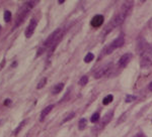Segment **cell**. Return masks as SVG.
<instances>
[{"label": "cell", "mask_w": 152, "mask_h": 137, "mask_svg": "<svg viewBox=\"0 0 152 137\" xmlns=\"http://www.w3.org/2000/svg\"><path fill=\"white\" fill-rule=\"evenodd\" d=\"M54 108V105H49V106H47L43 111H42V113H41V117H40V120L41 121H44V119L46 118V116L52 111V109Z\"/></svg>", "instance_id": "7c38bea8"}, {"label": "cell", "mask_w": 152, "mask_h": 137, "mask_svg": "<svg viewBox=\"0 0 152 137\" xmlns=\"http://www.w3.org/2000/svg\"><path fill=\"white\" fill-rule=\"evenodd\" d=\"M135 99H136V97H135V96L127 95V96H126V98H125V101L129 103V102H132V101H133V100H135Z\"/></svg>", "instance_id": "7402d4cb"}, {"label": "cell", "mask_w": 152, "mask_h": 137, "mask_svg": "<svg viewBox=\"0 0 152 137\" xmlns=\"http://www.w3.org/2000/svg\"><path fill=\"white\" fill-rule=\"evenodd\" d=\"M149 25H150V27H151V28H152V19H151V21L149 22Z\"/></svg>", "instance_id": "4316f807"}, {"label": "cell", "mask_w": 152, "mask_h": 137, "mask_svg": "<svg viewBox=\"0 0 152 137\" xmlns=\"http://www.w3.org/2000/svg\"><path fill=\"white\" fill-rule=\"evenodd\" d=\"M98 119H99V114H98V113H94V114L91 116L90 121H91L92 123H95V122L98 121Z\"/></svg>", "instance_id": "44dd1931"}, {"label": "cell", "mask_w": 152, "mask_h": 137, "mask_svg": "<svg viewBox=\"0 0 152 137\" xmlns=\"http://www.w3.org/2000/svg\"><path fill=\"white\" fill-rule=\"evenodd\" d=\"M131 59H132V55L131 54H125V55H123L121 57V59L119 60V62H118V66L120 68H125L129 64V62L131 61Z\"/></svg>", "instance_id": "ba28073f"}, {"label": "cell", "mask_w": 152, "mask_h": 137, "mask_svg": "<svg viewBox=\"0 0 152 137\" xmlns=\"http://www.w3.org/2000/svg\"><path fill=\"white\" fill-rule=\"evenodd\" d=\"M25 123H26V120H23V121L20 123V125H18V127H17V128L15 129V131H14V135H17V134H18V132L22 129V127L24 126V124H25Z\"/></svg>", "instance_id": "ffe728a7"}, {"label": "cell", "mask_w": 152, "mask_h": 137, "mask_svg": "<svg viewBox=\"0 0 152 137\" xmlns=\"http://www.w3.org/2000/svg\"><path fill=\"white\" fill-rule=\"evenodd\" d=\"M74 115H75V113H74V112H71V113H70V114H69V115H68V116H67V117H66V118L63 120V123H65V122L69 121L70 119H72V118L74 117Z\"/></svg>", "instance_id": "603a6c76"}, {"label": "cell", "mask_w": 152, "mask_h": 137, "mask_svg": "<svg viewBox=\"0 0 152 137\" xmlns=\"http://www.w3.org/2000/svg\"><path fill=\"white\" fill-rule=\"evenodd\" d=\"M85 127H86V119L81 118L79 120V123H78V128H79V130H83Z\"/></svg>", "instance_id": "5bb4252c"}, {"label": "cell", "mask_w": 152, "mask_h": 137, "mask_svg": "<svg viewBox=\"0 0 152 137\" xmlns=\"http://www.w3.org/2000/svg\"><path fill=\"white\" fill-rule=\"evenodd\" d=\"M126 14L125 13H123V12H119V13H117L113 18H112V20L109 22V24L105 26V28H104V34H107V33H109V32H111L115 27H117L118 25H120V24H122L123 22H124V20H125V18H126Z\"/></svg>", "instance_id": "277c9868"}, {"label": "cell", "mask_w": 152, "mask_h": 137, "mask_svg": "<svg viewBox=\"0 0 152 137\" xmlns=\"http://www.w3.org/2000/svg\"><path fill=\"white\" fill-rule=\"evenodd\" d=\"M151 54V48L145 52L143 55H141V62H140V67L142 68H147L152 66V57L150 56Z\"/></svg>", "instance_id": "5b68a950"}, {"label": "cell", "mask_w": 152, "mask_h": 137, "mask_svg": "<svg viewBox=\"0 0 152 137\" xmlns=\"http://www.w3.org/2000/svg\"><path fill=\"white\" fill-rule=\"evenodd\" d=\"M133 5H134V1H125L122 5V8H121V12L125 13L126 15H128L132 8H133Z\"/></svg>", "instance_id": "9c48e42d"}, {"label": "cell", "mask_w": 152, "mask_h": 137, "mask_svg": "<svg viewBox=\"0 0 152 137\" xmlns=\"http://www.w3.org/2000/svg\"><path fill=\"white\" fill-rule=\"evenodd\" d=\"M136 137H145V136H144V135H143L142 133H140V134H138V135H137Z\"/></svg>", "instance_id": "d4e9b609"}, {"label": "cell", "mask_w": 152, "mask_h": 137, "mask_svg": "<svg viewBox=\"0 0 152 137\" xmlns=\"http://www.w3.org/2000/svg\"><path fill=\"white\" fill-rule=\"evenodd\" d=\"M63 34H64V31L61 30V28H59V29L55 30L53 33H51L50 36L46 39V41H44L43 45L39 49L38 54H37V57H40V56H41L42 54H44L45 51H47V50H49L50 53H52V52L55 50V48L57 47L58 42L62 39Z\"/></svg>", "instance_id": "6da1fadb"}, {"label": "cell", "mask_w": 152, "mask_h": 137, "mask_svg": "<svg viewBox=\"0 0 152 137\" xmlns=\"http://www.w3.org/2000/svg\"><path fill=\"white\" fill-rule=\"evenodd\" d=\"M0 30H1V26H0Z\"/></svg>", "instance_id": "83f0119b"}, {"label": "cell", "mask_w": 152, "mask_h": 137, "mask_svg": "<svg viewBox=\"0 0 152 137\" xmlns=\"http://www.w3.org/2000/svg\"><path fill=\"white\" fill-rule=\"evenodd\" d=\"M87 83H88V77H87V76H83V77L79 80V84H80V86H85Z\"/></svg>", "instance_id": "d6986e66"}, {"label": "cell", "mask_w": 152, "mask_h": 137, "mask_svg": "<svg viewBox=\"0 0 152 137\" xmlns=\"http://www.w3.org/2000/svg\"><path fill=\"white\" fill-rule=\"evenodd\" d=\"M3 17H4V21H5V22H9L10 19H11V12H10L9 10H5Z\"/></svg>", "instance_id": "9a60e30c"}, {"label": "cell", "mask_w": 152, "mask_h": 137, "mask_svg": "<svg viewBox=\"0 0 152 137\" xmlns=\"http://www.w3.org/2000/svg\"><path fill=\"white\" fill-rule=\"evenodd\" d=\"M46 83H47V78H43V79L39 82V84L37 85V89H39V90H40V89H42V88L46 85Z\"/></svg>", "instance_id": "ac0fdd59"}, {"label": "cell", "mask_w": 152, "mask_h": 137, "mask_svg": "<svg viewBox=\"0 0 152 137\" xmlns=\"http://www.w3.org/2000/svg\"><path fill=\"white\" fill-rule=\"evenodd\" d=\"M10 103H11V100H10V99H6V101L4 102V105L7 106V105H9Z\"/></svg>", "instance_id": "cb8c5ba5"}, {"label": "cell", "mask_w": 152, "mask_h": 137, "mask_svg": "<svg viewBox=\"0 0 152 137\" xmlns=\"http://www.w3.org/2000/svg\"><path fill=\"white\" fill-rule=\"evenodd\" d=\"M37 25H38V21H37V19H36V18H32L31 21H29L28 26L26 27V29H25V31H24V35H25V37L29 38V37L33 35V33L35 32V29H36Z\"/></svg>", "instance_id": "52a82bcc"}, {"label": "cell", "mask_w": 152, "mask_h": 137, "mask_svg": "<svg viewBox=\"0 0 152 137\" xmlns=\"http://www.w3.org/2000/svg\"><path fill=\"white\" fill-rule=\"evenodd\" d=\"M113 116H114V112L111 111V112H108L103 117H102V120H101V123L99 125L98 128H103L108 123H110V121L113 119Z\"/></svg>", "instance_id": "8fae6325"}, {"label": "cell", "mask_w": 152, "mask_h": 137, "mask_svg": "<svg viewBox=\"0 0 152 137\" xmlns=\"http://www.w3.org/2000/svg\"><path fill=\"white\" fill-rule=\"evenodd\" d=\"M63 88H64V84H63V83H59V84H57V85H55V86L53 87L52 93H53L54 95H57V94H59V93L63 90Z\"/></svg>", "instance_id": "4fadbf2b"}, {"label": "cell", "mask_w": 152, "mask_h": 137, "mask_svg": "<svg viewBox=\"0 0 152 137\" xmlns=\"http://www.w3.org/2000/svg\"><path fill=\"white\" fill-rule=\"evenodd\" d=\"M102 23H103V16L99 15V14L93 16L91 21H90V24H91L92 27H99Z\"/></svg>", "instance_id": "30bf717a"}, {"label": "cell", "mask_w": 152, "mask_h": 137, "mask_svg": "<svg viewBox=\"0 0 152 137\" xmlns=\"http://www.w3.org/2000/svg\"><path fill=\"white\" fill-rule=\"evenodd\" d=\"M113 99H114V97H113V95H108L104 99H103V101H102V104L103 105H109L112 101H113Z\"/></svg>", "instance_id": "2e32d148"}, {"label": "cell", "mask_w": 152, "mask_h": 137, "mask_svg": "<svg viewBox=\"0 0 152 137\" xmlns=\"http://www.w3.org/2000/svg\"><path fill=\"white\" fill-rule=\"evenodd\" d=\"M111 68H112V64H107V65L100 67L94 73V78L95 79H100L101 77H103L105 75H109Z\"/></svg>", "instance_id": "8992f818"}, {"label": "cell", "mask_w": 152, "mask_h": 137, "mask_svg": "<svg viewBox=\"0 0 152 137\" xmlns=\"http://www.w3.org/2000/svg\"><path fill=\"white\" fill-rule=\"evenodd\" d=\"M149 90L152 92V83H150V85H149Z\"/></svg>", "instance_id": "484cf974"}, {"label": "cell", "mask_w": 152, "mask_h": 137, "mask_svg": "<svg viewBox=\"0 0 152 137\" xmlns=\"http://www.w3.org/2000/svg\"><path fill=\"white\" fill-rule=\"evenodd\" d=\"M94 59V56H93V54H91V53H88L86 56H85V58H84V62L85 63H90L92 60Z\"/></svg>", "instance_id": "e0dca14e"}, {"label": "cell", "mask_w": 152, "mask_h": 137, "mask_svg": "<svg viewBox=\"0 0 152 137\" xmlns=\"http://www.w3.org/2000/svg\"><path fill=\"white\" fill-rule=\"evenodd\" d=\"M124 43H125V38H124V35H123V34H121L120 36H118L115 40H113V41H112L109 45H107V47L102 50V53H101V54H100V56H99V60H100L103 56H107V55L112 54L115 50H117V49L121 48Z\"/></svg>", "instance_id": "3957f363"}, {"label": "cell", "mask_w": 152, "mask_h": 137, "mask_svg": "<svg viewBox=\"0 0 152 137\" xmlns=\"http://www.w3.org/2000/svg\"><path fill=\"white\" fill-rule=\"evenodd\" d=\"M37 1H27L24 2V4L22 5V7L19 9L17 16H16V22H15V27H17L19 24L22 23V21L24 20V18L26 17V15L28 14V12L31 11V9L36 5Z\"/></svg>", "instance_id": "7a4b0ae2"}]
</instances>
